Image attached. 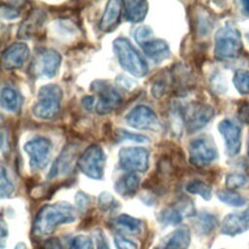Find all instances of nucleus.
I'll return each instance as SVG.
<instances>
[{
  "mask_svg": "<svg viewBox=\"0 0 249 249\" xmlns=\"http://www.w3.org/2000/svg\"><path fill=\"white\" fill-rule=\"evenodd\" d=\"M93 244L90 237L84 234H79L72 239L70 249H92Z\"/></svg>",
  "mask_w": 249,
  "mask_h": 249,
  "instance_id": "obj_36",
  "label": "nucleus"
},
{
  "mask_svg": "<svg viewBox=\"0 0 249 249\" xmlns=\"http://www.w3.org/2000/svg\"><path fill=\"white\" fill-rule=\"evenodd\" d=\"M246 38H247V40L249 41V32L246 34Z\"/></svg>",
  "mask_w": 249,
  "mask_h": 249,
  "instance_id": "obj_51",
  "label": "nucleus"
},
{
  "mask_svg": "<svg viewBox=\"0 0 249 249\" xmlns=\"http://www.w3.org/2000/svg\"><path fill=\"white\" fill-rule=\"evenodd\" d=\"M151 36H152V29L147 25H141L135 29L134 38L140 45L151 40L150 39Z\"/></svg>",
  "mask_w": 249,
  "mask_h": 249,
  "instance_id": "obj_38",
  "label": "nucleus"
},
{
  "mask_svg": "<svg viewBox=\"0 0 249 249\" xmlns=\"http://www.w3.org/2000/svg\"><path fill=\"white\" fill-rule=\"evenodd\" d=\"M124 17L130 22L142 21L148 12V3L146 1H124Z\"/></svg>",
  "mask_w": 249,
  "mask_h": 249,
  "instance_id": "obj_21",
  "label": "nucleus"
},
{
  "mask_svg": "<svg viewBox=\"0 0 249 249\" xmlns=\"http://www.w3.org/2000/svg\"><path fill=\"white\" fill-rule=\"evenodd\" d=\"M77 156H78L77 145L76 144L66 145L61 151L58 158L53 162L49 173V178H54L58 175H63V176L68 175L74 169V166L77 161Z\"/></svg>",
  "mask_w": 249,
  "mask_h": 249,
  "instance_id": "obj_11",
  "label": "nucleus"
},
{
  "mask_svg": "<svg viewBox=\"0 0 249 249\" xmlns=\"http://www.w3.org/2000/svg\"><path fill=\"white\" fill-rule=\"evenodd\" d=\"M45 19H46V14L42 10L40 9L33 10L20 24L18 29V37L19 38L31 37L33 34L38 32V30H40Z\"/></svg>",
  "mask_w": 249,
  "mask_h": 249,
  "instance_id": "obj_19",
  "label": "nucleus"
},
{
  "mask_svg": "<svg viewBox=\"0 0 249 249\" xmlns=\"http://www.w3.org/2000/svg\"><path fill=\"white\" fill-rule=\"evenodd\" d=\"M1 107L9 112H18L21 105L19 94L12 88L5 87L1 90L0 95Z\"/></svg>",
  "mask_w": 249,
  "mask_h": 249,
  "instance_id": "obj_23",
  "label": "nucleus"
},
{
  "mask_svg": "<svg viewBox=\"0 0 249 249\" xmlns=\"http://www.w3.org/2000/svg\"><path fill=\"white\" fill-rule=\"evenodd\" d=\"M242 43L239 31L231 24H226L215 34V56L219 59H228L237 56Z\"/></svg>",
  "mask_w": 249,
  "mask_h": 249,
  "instance_id": "obj_3",
  "label": "nucleus"
},
{
  "mask_svg": "<svg viewBox=\"0 0 249 249\" xmlns=\"http://www.w3.org/2000/svg\"><path fill=\"white\" fill-rule=\"evenodd\" d=\"M191 243V232L188 227H180L163 236L154 249H188Z\"/></svg>",
  "mask_w": 249,
  "mask_h": 249,
  "instance_id": "obj_16",
  "label": "nucleus"
},
{
  "mask_svg": "<svg viewBox=\"0 0 249 249\" xmlns=\"http://www.w3.org/2000/svg\"><path fill=\"white\" fill-rule=\"evenodd\" d=\"M60 62L61 56L56 51L53 49H43L39 52L34 65L40 76L52 78L56 74Z\"/></svg>",
  "mask_w": 249,
  "mask_h": 249,
  "instance_id": "obj_12",
  "label": "nucleus"
},
{
  "mask_svg": "<svg viewBox=\"0 0 249 249\" xmlns=\"http://www.w3.org/2000/svg\"><path fill=\"white\" fill-rule=\"evenodd\" d=\"M29 57V49L26 44L18 42L8 47L2 53V64L7 70L21 67Z\"/></svg>",
  "mask_w": 249,
  "mask_h": 249,
  "instance_id": "obj_13",
  "label": "nucleus"
},
{
  "mask_svg": "<svg viewBox=\"0 0 249 249\" xmlns=\"http://www.w3.org/2000/svg\"><path fill=\"white\" fill-rule=\"evenodd\" d=\"M118 201L109 193H102L98 196V207L103 212H114L119 207Z\"/></svg>",
  "mask_w": 249,
  "mask_h": 249,
  "instance_id": "obj_32",
  "label": "nucleus"
},
{
  "mask_svg": "<svg viewBox=\"0 0 249 249\" xmlns=\"http://www.w3.org/2000/svg\"><path fill=\"white\" fill-rule=\"evenodd\" d=\"M53 31L59 36V38L73 36L76 33V31H78L74 23L66 19L57 20L53 22Z\"/></svg>",
  "mask_w": 249,
  "mask_h": 249,
  "instance_id": "obj_30",
  "label": "nucleus"
},
{
  "mask_svg": "<svg viewBox=\"0 0 249 249\" xmlns=\"http://www.w3.org/2000/svg\"><path fill=\"white\" fill-rule=\"evenodd\" d=\"M249 177L242 173H230L226 177V186L229 190H234L244 187L248 184Z\"/></svg>",
  "mask_w": 249,
  "mask_h": 249,
  "instance_id": "obj_33",
  "label": "nucleus"
},
{
  "mask_svg": "<svg viewBox=\"0 0 249 249\" xmlns=\"http://www.w3.org/2000/svg\"><path fill=\"white\" fill-rule=\"evenodd\" d=\"M188 193L198 195L202 198L208 200L211 198V187L201 180H192L186 185Z\"/></svg>",
  "mask_w": 249,
  "mask_h": 249,
  "instance_id": "obj_29",
  "label": "nucleus"
},
{
  "mask_svg": "<svg viewBox=\"0 0 249 249\" xmlns=\"http://www.w3.org/2000/svg\"><path fill=\"white\" fill-rule=\"evenodd\" d=\"M248 152H249V149H248Z\"/></svg>",
  "mask_w": 249,
  "mask_h": 249,
  "instance_id": "obj_52",
  "label": "nucleus"
},
{
  "mask_svg": "<svg viewBox=\"0 0 249 249\" xmlns=\"http://www.w3.org/2000/svg\"><path fill=\"white\" fill-rule=\"evenodd\" d=\"M196 26L197 32H199L201 35H205L209 33V31L211 30V19L210 17L205 12L198 13L196 18Z\"/></svg>",
  "mask_w": 249,
  "mask_h": 249,
  "instance_id": "obj_35",
  "label": "nucleus"
},
{
  "mask_svg": "<svg viewBox=\"0 0 249 249\" xmlns=\"http://www.w3.org/2000/svg\"><path fill=\"white\" fill-rule=\"evenodd\" d=\"M14 249H27V248H26V245H25L24 243L19 242V243H18V244L15 246Z\"/></svg>",
  "mask_w": 249,
  "mask_h": 249,
  "instance_id": "obj_50",
  "label": "nucleus"
},
{
  "mask_svg": "<svg viewBox=\"0 0 249 249\" xmlns=\"http://www.w3.org/2000/svg\"><path fill=\"white\" fill-rule=\"evenodd\" d=\"M167 89V83L165 79H158L154 82L152 86V95L156 98H160L166 91Z\"/></svg>",
  "mask_w": 249,
  "mask_h": 249,
  "instance_id": "obj_40",
  "label": "nucleus"
},
{
  "mask_svg": "<svg viewBox=\"0 0 249 249\" xmlns=\"http://www.w3.org/2000/svg\"><path fill=\"white\" fill-rule=\"evenodd\" d=\"M124 2L111 0L107 3L99 22V28L103 32H111L119 23Z\"/></svg>",
  "mask_w": 249,
  "mask_h": 249,
  "instance_id": "obj_18",
  "label": "nucleus"
},
{
  "mask_svg": "<svg viewBox=\"0 0 249 249\" xmlns=\"http://www.w3.org/2000/svg\"><path fill=\"white\" fill-rule=\"evenodd\" d=\"M125 120L130 126L136 129L159 131L161 128L156 113L145 105H138L134 107L126 115Z\"/></svg>",
  "mask_w": 249,
  "mask_h": 249,
  "instance_id": "obj_9",
  "label": "nucleus"
},
{
  "mask_svg": "<svg viewBox=\"0 0 249 249\" xmlns=\"http://www.w3.org/2000/svg\"><path fill=\"white\" fill-rule=\"evenodd\" d=\"M183 218V214L174 204L162 209L159 214V221L164 226H177L182 222Z\"/></svg>",
  "mask_w": 249,
  "mask_h": 249,
  "instance_id": "obj_27",
  "label": "nucleus"
},
{
  "mask_svg": "<svg viewBox=\"0 0 249 249\" xmlns=\"http://www.w3.org/2000/svg\"><path fill=\"white\" fill-rule=\"evenodd\" d=\"M238 118L242 123L249 124V103H246L239 108Z\"/></svg>",
  "mask_w": 249,
  "mask_h": 249,
  "instance_id": "obj_44",
  "label": "nucleus"
},
{
  "mask_svg": "<svg viewBox=\"0 0 249 249\" xmlns=\"http://www.w3.org/2000/svg\"><path fill=\"white\" fill-rule=\"evenodd\" d=\"M75 201H76L77 206L82 210V209H85L88 207V205L89 204L90 198L87 194L79 192V193H77V195L75 196Z\"/></svg>",
  "mask_w": 249,
  "mask_h": 249,
  "instance_id": "obj_43",
  "label": "nucleus"
},
{
  "mask_svg": "<svg viewBox=\"0 0 249 249\" xmlns=\"http://www.w3.org/2000/svg\"><path fill=\"white\" fill-rule=\"evenodd\" d=\"M218 198L223 201L224 203L234 206V207H240L243 206L246 203L245 198L240 196L239 194L233 192L232 190H219L217 192Z\"/></svg>",
  "mask_w": 249,
  "mask_h": 249,
  "instance_id": "obj_28",
  "label": "nucleus"
},
{
  "mask_svg": "<svg viewBox=\"0 0 249 249\" xmlns=\"http://www.w3.org/2000/svg\"><path fill=\"white\" fill-rule=\"evenodd\" d=\"M114 243L117 249H139L138 245L134 241L122 234H116L114 236Z\"/></svg>",
  "mask_w": 249,
  "mask_h": 249,
  "instance_id": "obj_37",
  "label": "nucleus"
},
{
  "mask_svg": "<svg viewBox=\"0 0 249 249\" xmlns=\"http://www.w3.org/2000/svg\"><path fill=\"white\" fill-rule=\"evenodd\" d=\"M114 52L121 66L135 77H143L148 73V65L137 50L126 38H117L113 42Z\"/></svg>",
  "mask_w": 249,
  "mask_h": 249,
  "instance_id": "obj_2",
  "label": "nucleus"
},
{
  "mask_svg": "<svg viewBox=\"0 0 249 249\" xmlns=\"http://www.w3.org/2000/svg\"><path fill=\"white\" fill-rule=\"evenodd\" d=\"M120 166L130 172H145L149 166V152L140 147H124L119 152Z\"/></svg>",
  "mask_w": 249,
  "mask_h": 249,
  "instance_id": "obj_7",
  "label": "nucleus"
},
{
  "mask_svg": "<svg viewBox=\"0 0 249 249\" xmlns=\"http://www.w3.org/2000/svg\"><path fill=\"white\" fill-rule=\"evenodd\" d=\"M218 128L225 139L228 156L233 157L238 154L241 146V131L239 126L230 120H223L219 124Z\"/></svg>",
  "mask_w": 249,
  "mask_h": 249,
  "instance_id": "obj_15",
  "label": "nucleus"
},
{
  "mask_svg": "<svg viewBox=\"0 0 249 249\" xmlns=\"http://www.w3.org/2000/svg\"><path fill=\"white\" fill-rule=\"evenodd\" d=\"M91 89L99 94V100L95 107L99 115H105L114 111L122 102V97L118 91L104 81L93 82Z\"/></svg>",
  "mask_w": 249,
  "mask_h": 249,
  "instance_id": "obj_10",
  "label": "nucleus"
},
{
  "mask_svg": "<svg viewBox=\"0 0 249 249\" xmlns=\"http://www.w3.org/2000/svg\"><path fill=\"white\" fill-rule=\"evenodd\" d=\"M241 5H242V9H243L244 14H246V15L249 16V0L242 1V2H241Z\"/></svg>",
  "mask_w": 249,
  "mask_h": 249,
  "instance_id": "obj_49",
  "label": "nucleus"
},
{
  "mask_svg": "<svg viewBox=\"0 0 249 249\" xmlns=\"http://www.w3.org/2000/svg\"><path fill=\"white\" fill-rule=\"evenodd\" d=\"M189 155L191 163L203 167L213 162L217 159L218 153L212 139L201 136L191 141L189 145Z\"/></svg>",
  "mask_w": 249,
  "mask_h": 249,
  "instance_id": "obj_6",
  "label": "nucleus"
},
{
  "mask_svg": "<svg viewBox=\"0 0 249 249\" xmlns=\"http://www.w3.org/2000/svg\"><path fill=\"white\" fill-rule=\"evenodd\" d=\"M169 120L173 134L180 136L185 123V113L180 105L173 104L171 106L169 112Z\"/></svg>",
  "mask_w": 249,
  "mask_h": 249,
  "instance_id": "obj_26",
  "label": "nucleus"
},
{
  "mask_svg": "<svg viewBox=\"0 0 249 249\" xmlns=\"http://www.w3.org/2000/svg\"><path fill=\"white\" fill-rule=\"evenodd\" d=\"M139 183V177L134 172H129L117 181L115 190L123 196H131L137 192Z\"/></svg>",
  "mask_w": 249,
  "mask_h": 249,
  "instance_id": "obj_22",
  "label": "nucleus"
},
{
  "mask_svg": "<svg viewBox=\"0 0 249 249\" xmlns=\"http://www.w3.org/2000/svg\"><path fill=\"white\" fill-rule=\"evenodd\" d=\"M233 84L239 93L249 94V71H236L233 76Z\"/></svg>",
  "mask_w": 249,
  "mask_h": 249,
  "instance_id": "obj_31",
  "label": "nucleus"
},
{
  "mask_svg": "<svg viewBox=\"0 0 249 249\" xmlns=\"http://www.w3.org/2000/svg\"><path fill=\"white\" fill-rule=\"evenodd\" d=\"M44 249H63V247L57 238H52L45 243Z\"/></svg>",
  "mask_w": 249,
  "mask_h": 249,
  "instance_id": "obj_45",
  "label": "nucleus"
},
{
  "mask_svg": "<svg viewBox=\"0 0 249 249\" xmlns=\"http://www.w3.org/2000/svg\"><path fill=\"white\" fill-rule=\"evenodd\" d=\"M249 230V207L243 211L228 214L222 221L221 232L226 235L240 234Z\"/></svg>",
  "mask_w": 249,
  "mask_h": 249,
  "instance_id": "obj_14",
  "label": "nucleus"
},
{
  "mask_svg": "<svg viewBox=\"0 0 249 249\" xmlns=\"http://www.w3.org/2000/svg\"><path fill=\"white\" fill-rule=\"evenodd\" d=\"M117 133V136L119 139L121 140H131V141H134V142H146L148 140V138L144 135H140V134H133L131 132H128L126 130H124V129H118L116 131Z\"/></svg>",
  "mask_w": 249,
  "mask_h": 249,
  "instance_id": "obj_39",
  "label": "nucleus"
},
{
  "mask_svg": "<svg viewBox=\"0 0 249 249\" xmlns=\"http://www.w3.org/2000/svg\"><path fill=\"white\" fill-rule=\"evenodd\" d=\"M93 101H94V97L93 96H85L82 99V104L84 106V108H86L87 110H91L93 107Z\"/></svg>",
  "mask_w": 249,
  "mask_h": 249,
  "instance_id": "obj_46",
  "label": "nucleus"
},
{
  "mask_svg": "<svg viewBox=\"0 0 249 249\" xmlns=\"http://www.w3.org/2000/svg\"><path fill=\"white\" fill-rule=\"evenodd\" d=\"M14 191V185L10 178L8 177V174L4 168V166H1V173H0V195L1 197H8L11 196V194Z\"/></svg>",
  "mask_w": 249,
  "mask_h": 249,
  "instance_id": "obj_34",
  "label": "nucleus"
},
{
  "mask_svg": "<svg viewBox=\"0 0 249 249\" xmlns=\"http://www.w3.org/2000/svg\"><path fill=\"white\" fill-rule=\"evenodd\" d=\"M141 48L145 54L155 63H160L161 61L165 60L170 54L168 45L160 39L149 40L143 43L141 45Z\"/></svg>",
  "mask_w": 249,
  "mask_h": 249,
  "instance_id": "obj_20",
  "label": "nucleus"
},
{
  "mask_svg": "<svg viewBox=\"0 0 249 249\" xmlns=\"http://www.w3.org/2000/svg\"><path fill=\"white\" fill-rule=\"evenodd\" d=\"M1 16L5 19H14L19 16V12L16 7L9 4H1Z\"/></svg>",
  "mask_w": 249,
  "mask_h": 249,
  "instance_id": "obj_41",
  "label": "nucleus"
},
{
  "mask_svg": "<svg viewBox=\"0 0 249 249\" xmlns=\"http://www.w3.org/2000/svg\"><path fill=\"white\" fill-rule=\"evenodd\" d=\"M214 111L212 107L205 104H195L191 107L190 113L187 114V128L190 133L196 131L212 119Z\"/></svg>",
  "mask_w": 249,
  "mask_h": 249,
  "instance_id": "obj_17",
  "label": "nucleus"
},
{
  "mask_svg": "<svg viewBox=\"0 0 249 249\" xmlns=\"http://www.w3.org/2000/svg\"><path fill=\"white\" fill-rule=\"evenodd\" d=\"M62 90L57 85H46L38 93V100L34 104L33 114L43 120L53 118L59 111Z\"/></svg>",
  "mask_w": 249,
  "mask_h": 249,
  "instance_id": "obj_4",
  "label": "nucleus"
},
{
  "mask_svg": "<svg viewBox=\"0 0 249 249\" xmlns=\"http://www.w3.org/2000/svg\"><path fill=\"white\" fill-rule=\"evenodd\" d=\"M78 166L88 177L100 180L103 177L105 155L98 145H90L78 160Z\"/></svg>",
  "mask_w": 249,
  "mask_h": 249,
  "instance_id": "obj_5",
  "label": "nucleus"
},
{
  "mask_svg": "<svg viewBox=\"0 0 249 249\" xmlns=\"http://www.w3.org/2000/svg\"><path fill=\"white\" fill-rule=\"evenodd\" d=\"M8 235V230H6L5 228V225H4V222L2 221L1 223V238H2V242H4V238Z\"/></svg>",
  "mask_w": 249,
  "mask_h": 249,
  "instance_id": "obj_48",
  "label": "nucleus"
},
{
  "mask_svg": "<svg viewBox=\"0 0 249 249\" xmlns=\"http://www.w3.org/2000/svg\"><path fill=\"white\" fill-rule=\"evenodd\" d=\"M218 225L216 217L208 212H200L195 220V229L198 234H209Z\"/></svg>",
  "mask_w": 249,
  "mask_h": 249,
  "instance_id": "obj_24",
  "label": "nucleus"
},
{
  "mask_svg": "<svg viewBox=\"0 0 249 249\" xmlns=\"http://www.w3.org/2000/svg\"><path fill=\"white\" fill-rule=\"evenodd\" d=\"M76 220L75 211L72 205L67 202H56L46 204L38 211L34 223L33 233L37 236L51 234L56 227L73 223Z\"/></svg>",
  "mask_w": 249,
  "mask_h": 249,
  "instance_id": "obj_1",
  "label": "nucleus"
},
{
  "mask_svg": "<svg viewBox=\"0 0 249 249\" xmlns=\"http://www.w3.org/2000/svg\"><path fill=\"white\" fill-rule=\"evenodd\" d=\"M211 85H212L214 90L219 92V93H223L226 90V88H227L226 87V82L220 74H214V76L212 77Z\"/></svg>",
  "mask_w": 249,
  "mask_h": 249,
  "instance_id": "obj_42",
  "label": "nucleus"
},
{
  "mask_svg": "<svg viewBox=\"0 0 249 249\" xmlns=\"http://www.w3.org/2000/svg\"><path fill=\"white\" fill-rule=\"evenodd\" d=\"M23 148L29 156L30 167L33 170L36 171L45 168L49 162L52 151L50 140L44 137H36L27 141Z\"/></svg>",
  "mask_w": 249,
  "mask_h": 249,
  "instance_id": "obj_8",
  "label": "nucleus"
},
{
  "mask_svg": "<svg viewBox=\"0 0 249 249\" xmlns=\"http://www.w3.org/2000/svg\"><path fill=\"white\" fill-rule=\"evenodd\" d=\"M116 225L123 231H125L131 234L140 233L141 229H142V221L141 220L136 219V218L131 217L126 214L120 215L116 219Z\"/></svg>",
  "mask_w": 249,
  "mask_h": 249,
  "instance_id": "obj_25",
  "label": "nucleus"
},
{
  "mask_svg": "<svg viewBox=\"0 0 249 249\" xmlns=\"http://www.w3.org/2000/svg\"><path fill=\"white\" fill-rule=\"evenodd\" d=\"M97 249H109L108 243L102 234L97 237Z\"/></svg>",
  "mask_w": 249,
  "mask_h": 249,
  "instance_id": "obj_47",
  "label": "nucleus"
}]
</instances>
